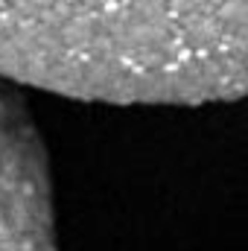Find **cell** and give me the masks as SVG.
<instances>
[{
  "instance_id": "7a4b0ae2",
  "label": "cell",
  "mask_w": 248,
  "mask_h": 251,
  "mask_svg": "<svg viewBox=\"0 0 248 251\" xmlns=\"http://www.w3.org/2000/svg\"><path fill=\"white\" fill-rule=\"evenodd\" d=\"M0 251H56L44 140L6 79H0Z\"/></svg>"
},
{
  "instance_id": "6da1fadb",
  "label": "cell",
  "mask_w": 248,
  "mask_h": 251,
  "mask_svg": "<svg viewBox=\"0 0 248 251\" xmlns=\"http://www.w3.org/2000/svg\"><path fill=\"white\" fill-rule=\"evenodd\" d=\"M248 0H0V79L82 102L201 105L248 85Z\"/></svg>"
}]
</instances>
